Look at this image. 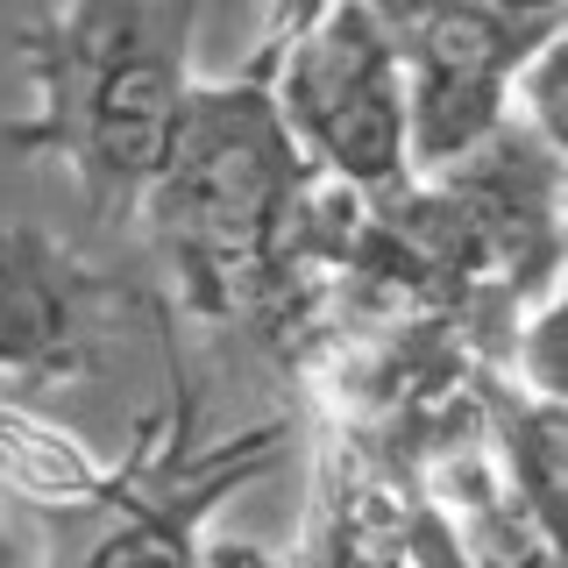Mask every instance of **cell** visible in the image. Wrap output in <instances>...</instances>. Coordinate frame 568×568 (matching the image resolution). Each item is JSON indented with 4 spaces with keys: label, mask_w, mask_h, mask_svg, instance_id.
Listing matches in <instances>:
<instances>
[{
    "label": "cell",
    "mask_w": 568,
    "mask_h": 568,
    "mask_svg": "<svg viewBox=\"0 0 568 568\" xmlns=\"http://www.w3.org/2000/svg\"><path fill=\"white\" fill-rule=\"evenodd\" d=\"M511 85L532 100V121H540V135L561 142V36H555L547 50H532V64H526Z\"/></svg>",
    "instance_id": "52a82bcc"
},
{
    "label": "cell",
    "mask_w": 568,
    "mask_h": 568,
    "mask_svg": "<svg viewBox=\"0 0 568 568\" xmlns=\"http://www.w3.org/2000/svg\"><path fill=\"white\" fill-rule=\"evenodd\" d=\"M192 568H292L284 555H271V547H256V540H227V532H206L200 540V561Z\"/></svg>",
    "instance_id": "30bf717a"
},
{
    "label": "cell",
    "mask_w": 568,
    "mask_h": 568,
    "mask_svg": "<svg viewBox=\"0 0 568 568\" xmlns=\"http://www.w3.org/2000/svg\"><path fill=\"white\" fill-rule=\"evenodd\" d=\"M271 106L298 156L355 192L405 178V64L363 0H334L284 58L263 71Z\"/></svg>",
    "instance_id": "277c9868"
},
{
    "label": "cell",
    "mask_w": 568,
    "mask_h": 568,
    "mask_svg": "<svg viewBox=\"0 0 568 568\" xmlns=\"http://www.w3.org/2000/svg\"><path fill=\"white\" fill-rule=\"evenodd\" d=\"M0 568H36V555H29V540H22V526L8 519V505H0Z\"/></svg>",
    "instance_id": "8fae6325"
},
{
    "label": "cell",
    "mask_w": 568,
    "mask_h": 568,
    "mask_svg": "<svg viewBox=\"0 0 568 568\" xmlns=\"http://www.w3.org/2000/svg\"><path fill=\"white\" fill-rule=\"evenodd\" d=\"M405 568H476L469 555L455 547V532H448V519H440L434 505H413V526H405Z\"/></svg>",
    "instance_id": "ba28073f"
},
{
    "label": "cell",
    "mask_w": 568,
    "mask_h": 568,
    "mask_svg": "<svg viewBox=\"0 0 568 568\" xmlns=\"http://www.w3.org/2000/svg\"><path fill=\"white\" fill-rule=\"evenodd\" d=\"M277 434L284 426H256L213 455H192L185 419H178V440L156 462L106 469L100 490L64 497V505H36L43 519L36 568H192L213 505L271 469Z\"/></svg>",
    "instance_id": "3957f363"
},
{
    "label": "cell",
    "mask_w": 568,
    "mask_h": 568,
    "mask_svg": "<svg viewBox=\"0 0 568 568\" xmlns=\"http://www.w3.org/2000/svg\"><path fill=\"white\" fill-rule=\"evenodd\" d=\"M100 277L43 227H0V377H71L93 342Z\"/></svg>",
    "instance_id": "5b68a950"
},
{
    "label": "cell",
    "mask_w": 568,
    "mask_h": 568,
    "mask_svg": "<svg viewBox=\"0 0 568 568\" xmlns=\"http://www.w3.org/2000/svg\"><path fill=\"white\" fill-rule=\"evenodd\" d=\"M505 455H511V497H519V511L555 540L561 532V405L511 398L505 405Z\"/></svg>",
    "instance_id": "8992f818"
},
{
    "label": "cell",
    "mask_w": 568,
    "mask_h": 568,
    "mask_svg": "<svg viewBox=\"0 0 568 568\" xmlns=\"http://www.w3.org/2000/svg\"><path fill=\"white\" fill-rule=\"evenodd\" d=\"M306 156L284 135L271 85L248 71L227 85H185L171 156L150 185V221L178 248L185 277L213 298L221 284L256 277L277 248V227L306 200Z\"/></svg>",
    "instance_id": "7a4b0ae2"
},
{
    "label": "cell",
    "mask_w": 568,
    "mask_h": 568,
    "mask_svg": "<svg viewBox=\"0 0 568 568\" xmlns=\"http://www.w3.org/2000/svg\"><path fill=\"white\" fill-rule=\"evenodd\" d=\"M327 8H334V0H271V22H263V50H256V79H263V71H271V64H277L284 50H292V43H298V36H306Z\"/></svg>",
    "instance_id": "9c48e42d"
},
{
    "label": "cell",
    "mask_w": 568,
    "mask_h": 568,
    "mask_svg": "<svg viewBox=\"0 0 568 568\" xmlns=\"http://www.w3.org/2000/svg\"><path fill=\"white\" fill-rule=\"evenodd\" d=\"M200 0H64L14 36L36 106L8 150L58 156L100 213H135L171 156Z\"/></svg>",
    "instance_id": "6da1fadb"
}]
</instances>
